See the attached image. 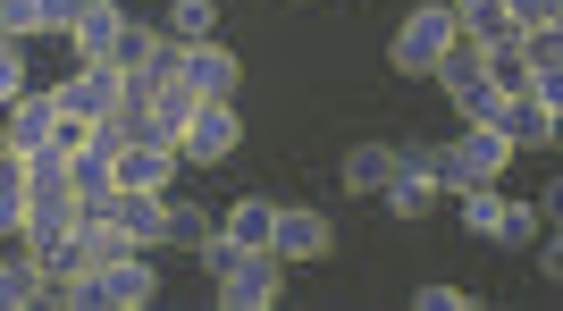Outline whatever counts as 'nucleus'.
Returning a JSON list of instances; mask_svg holds the SVG:
<instances>
[{"label":"nucleus","instance_id":"f257e3e1","mask_svg":"<svg viewBox=\"0 0 563 311\" xmlns=\"http://www.w3.org/2000/svg\"><path fill=\"white\" fill-rule=\"evenodd\" d=\"M118 93H126V76L110 68V59H76L59 85H51V101H59V119L68 126H93V119H110L118 110Z\"/></svg>","mask_w":563,"mask_h":311},{"label":"nucleus","instance_id":"f03ea898","mask_svg":"<svg viewBox=\"0 0 563 311\" xmlns=\"http://www.w3.org/2000/svg\"><path fill=\"white\" fill-rule=\"evenodd\" d=\"M514 160V144L496 135V126H463L454 144H438V186H496V168Z\"/></svg>","mask_w":563,"mask_h":311},{"label":"nucleus","instance_id":"7ed1b4c3","mask_svg":"<svg viewBox=\"0 0 563 311\" xmlns=\"http://www.w3.org/2000/svg\"><path fill=\"white\" fill-rule=\"evenodd\" d=\"M454 34H463V25H454V9H446V0H429V9H412V18L396 25L387 59H396L404 76H429V68H438V51H446Z\"/></svg>","mask_w":563,"mask_h":311},{"label":"nucleus","instance_id":"20e7f679","mask_svg":"<svg viewBox=\"0 0 563 311\" xmlns=\"http://www.w3.org/2000/svg\"><path fill=\"white\" fill-rule=\"evenodd\" d=\"M76 135H85V126L59 119V101H51L43 85H25V93L9 101V135H0V144H9V152H51V144H68V152H76Z\"/></svg>","mask_w":563,"mask_h":311},{"label":"nucleus","instance_id":"39448f33","mask_svg":"<svg viewBox=\"0 0 563 311\" xmlns=\"http://www.w3.org/2000/svg\"><path fill=\"white\" fill-rule=\"evenodd\" d=\"M235 144H244V119H235V101H194L186 135H177V160L219 168V160H235Z\"/></svg>","mask_w":563,"mask_h":311},{"label":"nucleus","instance_id":"423d86ee","mask_svg":"<svg viewBox=\"0 0 563 311\" xmlns=\"http://www.w3.org/2000/svg\"><path fill=\"white\" fill-rule=\"evenodd\" d=\"M177 85H186L194 101H235L244 59H235L228 43H177Z\"/></svg>","mask_w":563,"mask_h":311},{"label":"nucleus","instance_id":"0eeeda50","mask_svg":"<svg viewBox=\"0 0 563 311\" xmlns=\"http://www.w3.org/2000/svg\"><path fill=\"white\" fill-rule=\"evenodd\" d=\"M336 244V227L311 202H278V219H269V253H278V269H295V262H320Z\"/></svg>","mask_w":563,"mask_h":311},{"label":"nucleus","instance_id":"6e6552de","mask_svg":"<svg viewBox=\"0 0 563 311\" xmlns=\"http://www.w3.org/2000/svg\"><path fill=\"white\" fill-rule=\"evenodd\" d=\"M211 287H219L228 311H269L286 295V278H278V253H244V262H235L228 278H211Z\"/></svg>","mask_w":563,"mask_h":311},{"label":"nucleus","instance_id":"1a4fd4ad","mask_svg":"<svg viewBox=\"0 0 563 311\" xmlns=\"http://www.w3.org/2000/svg\"><path fill=\"white\" fill-rule=\"evenodd\" d=\"M488 126H496L514 152H547V144H555V110H547V101H530V93H505Z\"/></svg>","mask_w":563,"mask_h":311},{"label":"nucleus","instance_id":"9d476101","mask_svg":"<svg viewBox=\"0 0 563 311\" xmlns=\"http://www.w3.org/2000/svg\"><path fill=\"white\" fill-rule=\"evenodd\" d=\"M177 144H161V135H135V144L118 152V186H135V193H168V177H177Z\"/></svg>","mask_w":563,"mask_h":311},{"label":"nucleus","instance_id":"9b49d317","mask_svg":"<svg viewBox=\"0 0 563 311\" xmlns=\"http://www.w3.org/2000/svg\"><path fill=\"white\" fill-rule=\"evenodd\" d=\"M126 34V0H85L68 25V51L76 59H110V43Z\"/></svg>","mask_w":563,"mask_h":311},{"label":"nucleus","instance_id":"f8f14e48","mask_svg":"<svg viewBox=\"0 0 563 311\" xmlns=\"http://www.w3.org/2000/svg\"><path fill=\"white\" fill-rule=\"evenodd\" d=\"M34 303H51V278H43V262L18 244V253L0 262V311H34Z\"/></svg>","mask_w":563,"mask_h":311},{"label":"nucleus","instance_id":"ddd939ff","mask_svg":"<svg viewBox=\"0 0 563 311\" xmlns=\"http://www.w3.org/2000/svg\"><path fill=\"white\" fill-rule=\"evenodd\" d=\"M269 219H278V202H269V193H235L228 219H219V236H235L244 253H269Z\"/></svg>","mask_w":563,"mask_h":311},{"label":"nucleus","instance_id":"4468645a","mask_svg":"<svg viewBox=\"0 0 563 311\" xmlns=\"http://www.w3.org/2000/svg\"><path fill=\"white\" fill-rule=\"evenodd\" d=\"M378 202H387L396 219H421V211H438V202H446V186H438L429 168H396V177L378 186Z\"/></svg>","mask_w":563,"mask_h":311},{"label":"nucleus","instance_id":"2eb2a0df","mask_svg":"<svg viewBox=\"0 0 563 311\" xmlns=\"http://www.w3.org/2000/svg\"><path fill=\"white\" fill-rule=\"evenodd\" d=\"M118 227L152 253V244L168 236V193H135V186H118Z\"/></svg>","mask_w":563,"mask_h":311},{"label":"nucleus","instance_id":"dca6fc26","mask_svg":"<svg viewBox=\"0 0 563 311\" xmlns=\"http://www.w3.org/2000/svg\"><path fill=\"white\" fill-rule=\"evenodd\" d=\"M396 177V144H353L345 152V193H378Z\"/></svg>","mask_w":563,"mask_h":311},{"label":"nucleus","instance_id":"f3484780","mask_svg":"<svg viewBox=\"0 0 563 311\" xmlns=\"http://www.w3.org/2000/svg\"><path fill=\"white\" fill-rule=\"evenodd\" d=\"M25 227V152L0 144V236H18Z\"/></svg>","mask_w":563,"mask_h":311},{"label":"nucleus","instance_id":"a211bd4d","mask_svg":"<svg viewBox=\"0 0 563 311\" xmlns=\"http://www.w3.org/2000/svg\"><path fill=\"white\" fill-rule=\"evenodd\" d=\"M454 211H463L471 236H496V211H505V193H496V186H454Z\"/></svg>","mask_w":563,"mask_h":311},{"label":"nucleus","instance_id":"6ab92c4d","mask_svg":"<svg viewBox=\"0 0 563 311\" xmlns=\"http://www.w3.org/2000/svg\"><path fill=\"white\" fill-rule=\"evenodd\" d=\"M211 9L219 0H168V43H211Z\"/></svg>","mask_w":563,"mask_h":311},{"label":"nucleus","instance_id":"aec40b11","mask_svg":"<svg viewBox=\"0 0 563 311\" xmlns=\"http://www.w3.org/2000/svg\"><path fill=\"white\" fill-rule=\"evenodd\" d=\"M211 227H219V219H202V211H194V202H168V236H161V244H177V253H194V244L211 236Z\"/></svg>","mask_w":563,"mask_h":311},{"label":"nucleus","instance_id":"412c9836","mask_svg":"<svg viewBox=\"0 0 563 311\" xmlns=\"http://www.w3.org/2000/svg\"><path fill=\"white\" fill-rule=\"evenodd\" d=\"M539 202H505V211H496V244H539Z\"/></svg>","mask_w":563,"mask_h":311},{"label":"nucleus","instance_id":"4be33fe9","mask_svg":"<svg viewBox=\"0 0 563 311\" xmlns=\"http://www.w3.org/2000/svg\"><path fill=\"white\" fill-rule=\"evenodd\" d=\"M514 34H539V25H563V0H496Z\"/></svg>","mask_w":563,"mask_h":311},{"label":"nucleus","instance_id":"5701e85b","mask_svg":"<svg viewBox=\"0 0 563 311\" xmlns=\"http://www.w3.org/2000/svg\"><path fill=\"white\" fill-rule=\"evenodd\" d=\"M18 93H25V43H18V34H0V110H9Z\"/></svg>","mask_w":563,"mask_h":311},{"label":"nucleus","instance_id":"b1692460","mask_svg":"<svg viewBox=\"0 0 563 311\" xmlns=\"http://www.w3.org/2000/svg\"><path fill=\"white\" fill-rule=\"evenodd\" d=\"M85 0H34V34H68Z\"/></svg>","mask_w":563,"mask_h":311},{"label":"nucleus","instance_id":"393cba45","mask_svg":"<svg viewBox=\"0 0 563 311\" xmlns=\"http://www.w3.org/2000/svg\"><path fill=\"white\" fill-rule=\"evenodd\" d=\"M0 34H18V43H34V0H0Z\"/></svg>","mask_w":563,"mask_h":311},{"label":"nucleus","instance_id":"a878e982","mask_svg":"<svg viewBox=\"0 0 563 311\" xmlns=\"http://www.w3.org/2000/svg\"><path fill=\"white\" fill-rule=\"evenodd\" d=\"M412 303H421V311H463L471 295H463V287H421V295H412Z\"/></svg>","mask_w":563,"mask_h":311},{"label":"nucleus","instance_id":"bb28decb","mask_svg":"<svg viewBox=\"0 0 563 311\" xmlns=\"http://www.w3.org/2000/svg\"><path fill=\"white\" fill-rule=\"evenodd\" d=\"M396 168H429L438 177V144H396Z\"/></svg>","mask_w":563,"mask_h":311},{"label":"nucleus","instance_id":"cd10ccee","mask_svg":"<svg viewBox=\"0 0 563 311\" xmlns=\"http://www.w3.org/2000/svg\"><path fill=\"white\" fill-rule=\"evenodd\" d=\"M446 9H454V25H463V18H479V9H496V0H446Z\"/></svg>","mask_w":563,"mask_h":311}]
</instances>
